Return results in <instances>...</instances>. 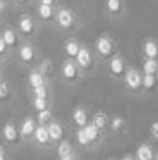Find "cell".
<instances>
[{"mask_svg": "<svg viewBox=\"0 0 158 160\" xmlns=\"http://www.w3.org/2000/svg\"><path fill=\"white\" fill-rule=\"evenodd\" d=\"M124 83L133 92L138 90V88H142V72L136 70V68H129L128 72L124 74Z\"/></svg>", "mask_w": 158, "mask_h": 160, "instance_id": "obj_1", "label": "cell"}, {"mask_svg": "<svg viewBox=\"0 0 158 160\" xmlns=\"http://www.w3.org/2000/svg\"><path fill=\"white\" fill-rule=\"evenodd\" d=\"M56 20H57V25L61 29H70L72 25L76 23V15L72 13L70 9H59L56 15Z\"/></svg>", "mask_w": 158, "mask_h": 160, "instance_id": "obj_2", "label": "cell"}, {"mask_svg": "<svg viewBox=\"0 0 158 160\" xmlns=\"http://www.w3.org/2000/svg\"><path fill=\"white\" fill-rule=\"evenodd\" d=\"M95 47H97V52H99L102 58H110L111 52H113V42H111L108 36H99L97 38Z\"/></svg>", "mask_w": 158, "mask_h": 160, "instance_id": "obj_3", "label": "cell"}, {"mask_svg": "<svg viewBox=\"0 0 158 160\" xmlns=\"http://www.w3.org/2000/svg\"><path fill=\"white\" fill-rule=\"evenodd\" d=\"M61 74L67 81H76L79 78V68H77V63L74 61H65L63 67H61Z\"/></svg>", "mask_w": 158, "mask_h": 160, "instance_id": "obj_4", "label": "cell"}, {"mask_svg": "<svg viewBox=\"0 0 158 160\" xmlns=\"http://www.w3.org/2000/svg\"><path fill=\"white\" fill-rule=\"evenodd\" d=\"M110 72L115 78H121V76L126 74V63H124V59L121 56H113L110 59Z\"/></svg>", "mask_w": 158, "mask_h": 160, "instance_id": "obj_5", "label": "cell"}, {"mask_svg": "<svg viewBox=\"0 0 158 160\" xmlns=\"http://www.w3.org/2000/svg\"><path fill=\"white\" fill-rule=\"evenodd\" d=\"M76 63H77V67H81V68H90L93 63L92 59V54H90V51L86 49V47H81L77 52V56H76Z\"/></svg>", "mask_w": 158, "mask_h": 160, "instance_id": "obj_6", "label": "cell"}, {"mask_svg": "<svg viewBox=\"0 0 158 160\" xmlns=\"http://www.w3.org/2000/svg\"><path fill=\"white\" fill-rule=\"evenodd\" d=\"M2 135L6 138V142L9 144H14V142H18V137H20V130H16V126L11 122L4 124V128H2Z\"/></svg>", "mask_w": 158, "mask_h": 160, "instance_id": "obj_7", "label": "cell"}, {"mask_svg": "<svg viewBox=\"0 0 158 160\" xmlns=\"http://www.w3.org/2000/svg\"><path fill=\"white\" fill-rule=\"evenodd\" d=\"M47 130H49V137H50V142H61V138H63V126L61 124L54 122V121H50L47 124Z\"/></svg>", "mask_w": 158, "mask_h": 160, "instance_id": "obj_8", "label": "cell"}, {"mask_svg": "<svg viewBox=\"0 0 158 160\" xmlns=\"http://www.w3.org/2000/svg\"><path fill=\"white\" fill-rule=\"evenodd\" d=\"M18 31H20L23 36H31L34 32V22L31 16H20L18 20Z\"/></svg>", "mask_w": 158, "mask_h": 160, "instance_id": "obj_9", "label": "cell"}, {"mask_svg": "<svg viewBox=\"0 0 158 160\" xmlns=\"http://www.w3.org/2000/svg\"><path fill=\"white\" fill-rule=\"evenodd\" d=\"M34 140L38 142L40 146H47L50 142V137H49V130H47V126L45 124H40V126H36L34 130Z\"/></svg>", "mask_w": 158, "mask_h": 160, "instance_id": "obj_10", "label": "cell"}, {"mask_svg": "<svg viewBox=\"0 0 158 160\" xmlns=\"http://www.w3.org/2000/svg\"><path fill=\"white\" fill-rule=\"evenodd\" d=\"M135 158L136 160H155V153H153L149 144H140L136 148Z\"/></svg>", "mask_w": 158, "mask_h": 160, "instance_id": "obj_11", "label": "cell"}, {"mask_svg": "<svg viewBox=\"0 0 158 160\" xmlns=\"http://www.w3.org/2000/svg\"><path fill=\"white\" fill-rule=\"evenodd\" d=\"M18 56H20V59L23 63H32L36 59V52L31 45H22L18 49Z\"/></svg>", "mask_w": 158, "mask_h": 160, "instance_id": "obj_12", "label": "cell"}, {"mask_svg": "<svg viewBox=\"0 0 158 160\" xmlns=\"http://www.w3.org/2000/svg\"><path fill=\"white\" fill-rule=\"evenodd\" d=\"M144 56L151 59H156L158 58V43L155 40H146L144 42Z\"/></svg>", "mask_w": 158, "mask_h": 160, "instance_id": "obj_13", "label": "cell"}, {"mask_svg": "<svg viewBox=\"0 0 158 160\" xmlns=\"http://www.w3.org/2000/svg\"><path fill=\"white\" fill-rule=\"evenodd\" d=\"M34 130H36V121L34 119H25L20 126V135L23 138L32 137V135H34Z\"/></svg>", "mask_w": 158, "mask_h": 160, "instance_id": "obj_14", "label": "cell"}, {"mask_svg": "<svg viewBox=\"0 0 158 160\" xmlns=\"http://www.w3.org/2000/svg\"><path fill=\"white\" fill-rule=\"evenodd\" d=\"M72 119H74V122L77 124L79 128H85L88 124V113H86L85 108H76L74 113H72Z\"/></svg>", "mask_w": 158, "mask_h": 160, "instance_id": "obj_15", "label": "cell"}, {"mask_svg": "<svg viewBox=\"0 0 158 160\" xmlns=\"http://www.w3.org/2000/svg\"><path fill=\"white\" fill-rule=\"evenodd\" d=\"M85 131H86V135H88V138H90V142H92V144H95V142H99V140H101V130L93 122L86 124Z\"/></svg>", "mask_w": 158, "mask_h": 160, "instance_id": "obj_16", "label": "cell"}, {"mask_svg": "<svg viewBox=\"0 0 158 160\" xmlns=\"http://www.w3.org/2000/svg\"><path fill=\"white\" fill-rule=\"evenodd\" d=\"M158 85V78L155 76V74H144L142 72V88H146V90H155Z\"/></svg>", "mask_w": 158, "mask_h": 160, "instance_id": "obj_17", "label": "cell"}, {"mask_svg": "<svg viewBox=\"0 0 158 160\" xmlns=\"http://www.w3.org/2000/svg\"><path fill=\"white\" fill-rule=\"evenodd\" d=\"M29 85H31V88H38L42 85H45V76L40 70H32L29 74Z\"/></svg>", "mask_w": 158, "mask_h": 160, "instance_id": "obj_18", "label": "cell"}, {"mask_svg": "<svg viewBox=\"0 0 158 160\" xmlns=\"http://www.w3.org/2000/svg\"><path fill=\"white\" fill-rule=\"evenodd\" d=\"M38 16H40L42 20H45V22H49V20L54 18V8H52V6L40 4V6H38Z\"/></svg>", "mask_w": 158, "mask_h": 160, "instance_id": "obj_19", "label": "cell"}, {"mask_svg": "<svg viewBox=\"0 0 158 160\" xmlns=\"http://www.w3.org/2000/svg\"><path fill=\"white\" fill-rule=\"evenodd\" d=\"M2 38H4V42L7 43V47H16V45H18V36H16V32H14L11 27L4 29Z\"/></svg>", "mask_w": 158, "mask_h": 160, "instance_id": "obj_20", "label": "cell"}, {"mask_svg": "<svg viewBox=\"0 0 158 160\" xmlns=\"http://www.w3.org/2000/svg\"><path fill=\"white\" fill-rule=\"evenodd\" d=\"M79 49H81V45H79L76 40H68V42L65 43V52H67V56H68V58H74V59H76Z\"/></svg>", "mask_w": 158, "mask_h": 160, "instance_id": "obj_21", "label": "cell"}, {"mask_svg": "<svg viewBox=\"0 0 158 160\" xmlns=\"http://www.w3.org/2000/svg\"><path fill=\"white\" fill-rule=\"evenodd\" d=\"M110 128H111V131L113 133H122V131L126 130V121L122 119V117H113L111 119V122H110Z\"/></svg>", "mask_w": 158, "mask_h": 160, "instance_id": "obj_22", "label": "cell"}, {"mask_svg": "<svg viewBox=\"0 0 158 160\" xmlns=\"http://www.w3.org/2000/svg\"><path fill=\"white\" fill-rule=\"evenodd\" d=\"M144 74H155L156 76L158 74V59H151V58H147V59H144Z\"/></svg>", "mask_w": 158, "mask_h": 160, "instance_id": "obj_23", "label": "cell"}, {"mask_svg": "<svg viewBox=\"0 0 158 160\" xmlns=\"http://www.w3.org/2000/svg\"><path fill=\"white\" fill-rule=\"evenodd\" d=\"M106 9L110 15H119L122 11V0H106Z\"/></svg>", "mask_w": 158, "mask_h": 160, "instance_id": "obj_24", "label": "cell"}, {"mask_svg": "<svg viewBox=\"0 0 158 160\" xmlns=\"http://www.w3.org/2000/svg\"><path fill=\"white\" fill-rule=\"evenodd\" d=\"M57 155H59V158H63L67 155H72V144L68 140H61L59 146H57Z\"/></svg>", "mask_w": 158, "mask_h": 160, "instance_id": "obj_25", "label": "cell"}, {"mask_svg": "<svg viewBox=\"0 0 158 160\" xmlns=\"http://www.w3.org/2000/svg\"><path fill=\"white\" fill-rule=\"evenodd\" d=\"M93 124H95V126H97V128L102 131V130L108 126V117H106V113H102V112L95 113V115H93Z\"/></svg>", "mask_w": 158, "mask_h": 160, "instance_id": "obj_26", "label": "cell"}, {"mask_svg": "<svg viewBox=\"0 0 158 160\" xmlns=\"http://www.w3.org/2000/svg\"><path fill=\"white\" fill-rule=\"evenodd\" d=\"M11 97V88L6 79H0V101H7Z\"/></svg>", "mask_w": 158, "mask_h": 160, "instance_id": "obj_27", "label": "cell"}, {"mask_svg": "<svg viewBox=\"0 0 158 160\" xmlns=\"http://www.w3.org/2000/svg\"><path fill=\"white\" fill-rule=\"evenodd\" d=\"M76 138H77V142L83 146V148H88V146L92 144V142H90V138H88V135H86L85 128H79L77 133H76Z\"/></svg>", "mask_w": 158, "mask_h": 160, "instance_id": "obj_28", "label": "cell"}, {"mask_svg": "<svg viewBox=\"0 0 158 160\" xmlns=\"http://www.w3.org/2000/svg\"><path fill=\"white\" fill-rule=\"evenodd\" d=\"M38 121H40V124H49L50 121H52V112H50L49 108L38 112Z\"/></svg>", "mask_w": 158, "mask_h": 160, "instance_id": "obj_29", "label": "cell"}, {"mask_svg": "<svg viewBox=\"0 0 158 160\" xmlns=\"http://www.w3.org/2000/svg\"><path fill=\"white\" fill-rule=\"evenodd\" d=\"M40 72L43 74V76H50V74L54 72V67H52V63H50V59H43L42 65H40Z\"/></svg>", "mask_w": 158, "mask_h": 160, "instance_id": "obj_30", "label": "cell"}, {"mask_svg": "<svg viewBox=\"0 0 158 160\" xmlns=\"http://www.w3.org/2000/svg\"><path fill=\"white\" fill-rule=\"evenodd\" d=\"M32 106H34L36 112H42V110L49 108V102H47V99H43V97H34V101H32Z\"/></svg>", "mask_w": 158, "mask_h": 160, "instance_id": "obj_31", "label": "cell"}, {"mask_svg": "<svg viewBox=\"0 0 158 160\" xmlns=\"http://www.w3.org/2000/svg\"><path fill=\"white\" fill-rule=\"evenodd\" d=\"M32 92H34V97L49 99V90H47V87H45V85H42V87H38V88H32Z\"/></svg>", "mask_w": 158, "mask_h": 160, "instance_id": "obj_32", "label": "cell"}, {"mask_svg": "<svg viewBox=\"0 0 158 160\" xmlns=\"http://www.w3.org/2000/svg\"><path fill=\"white\" fill-rule=\"evenodd\" d=\"M149 131H151V135H153V138H155V140L158 142V121H156V122H153V124H151Z\"/></svg>", "mask_w": 158, "mask_h": 160, "instance_id": "obj_33", "label": "cell"}, {"mask_svg": "<svg viewBox=\"0 0 158 160\" xmlns=\"http://www.w3.org/2000/svg\"><path fill=\"white\" fill-rule=\"evenodd\" d=\"M7 49H9V47H7V43L4 42V38L0 36V56H4V54L7 52Z\"/></svg>", "mask_w": 158, "mask_h": 160, "instance_id": "obj_34", "label": "cell"}, {"mask_svg": "<svg viewBox=\"0 0 158 160\" xmlns=\"http://www.w3.org/2000/svg\"><path fill=\"white\" fill-rule=\"evenodd\" d=\"M56 0H40V4H45V6H52Z\"/></svg>", "mask_w": 158, "mask_h": 160, "instance_id": "obj_35", "label": "cell"}, {"mask_svg": "<svg viewBox=\"0 0 158 160\" xmlns=\"http://www.w3.org/2000/svg\"><path fill=\"white\" fill-rule=\"evenodd\" d=\"M122 160H136V158H135V157H131V155H124Z\"/></svg>", "mask_w": 158, "mask_h": 160, "instance_id": "obj_36", "label": "cell"}, {"mask_svg": "<svg viewBox=\"0 0 158 160\" xmlns=\"http://www.w3.org/2000/svg\"><path fill=\"white\" fill-rule=\"evenodd\" d=\"M61 160H76V157H74V155H67V157H63Z\"/></svg>", "mask_w": 158, "mask_h": 160, "instance_id": "obj_37", "label": "cell"}, {"mask_svg": "<svg viewBox=\"0 0 158 160\" xmlns=\"http://www.w3.org/2000/svg\"><path fill=\"white\" fill-rule=\"evenodd\" d=\"M0 160H6V155L2 153V149H0Z\"/></svg>", "mask_w": 158, "mask_h": 160, "instance_id": "obj_38", "label": "cell"}, {"mask_svg": "<svg viewBox=\"0 0 158 160\" xmlns=\"http://www.w3.org/2000/svg\"><path fill=\"white\" fill-rule=\"evenodd\" d=\"M16 2H18V4H23V2H25V0H16Z\"/></svg>", "mask_w": 158, "mask_h": 160, "instance_id": "obj_39", "label": "cell"}, {"mask_svg": "<svg viewBox=\"0 0 158 160\" xmlns=\"http://www.w3.org/2000/svg\"><path fill=\"white\" fill-rule=\"evenodd\" d=\"M155 160H158V153H156V155H155Z\"/></svg>", "mask_w": 158, "mask_h": 160, "instance_id": "obj_40", "label": "cell"}, {"mask_svg": "<svg viewBox=\"0 0 158 160\" xmlns=\"http://www.w3.org/2000/svg\"><path fill=\"white\" fill-rule=\"evenodd\" d=\"M0 149H2V148H0Z\"/></svg>", "mask_w": 158, "mask_h": 160, "instance_id": "obj_41", "label": "cell"}]
</instances>
